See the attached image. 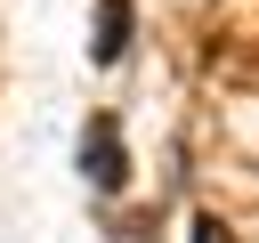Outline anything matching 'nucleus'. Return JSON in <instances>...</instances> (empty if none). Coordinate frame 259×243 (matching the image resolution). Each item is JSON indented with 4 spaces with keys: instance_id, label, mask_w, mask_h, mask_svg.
<instances>
[{
    "instance_id": "1",
    "label": "nucleus",
    "mask_w": 259,
    "mask_h": 243,
    "mask_svg": "<svg viewBox=\"0 0 259 243\" xmlns=\"http://www.w3.org/2000/svg\"><path fill=\"white\" fill-rule=\"evenodd\" d=\"M81 162H89V178H97V186H105V194H113V186H121V178H130V162H121V130H113V122H105V113H97V122H89V146H81Z\"/></svg>"
},
{
    "instance_id": "2",
    "label": "nucleus",
    "mask_w": 259,
    "mask_h": 243,
    "mask_svg": "<svg viewBox=\"0 0 259 243\" xmlns=\"http://www.w3.org/2000/svg\"><path fill=\"white\" fill-rule=\"evenodd\" d=\"M130 49V0H97V57Z\"/></svg>"
},
{
    "instance_id": "3",
    "label": "nucleus",
    "mask_w": 259,
    "mask_h": 243,
    "mask_svg": "<svg viewBox=\"0 0 259 243\" xmlns=\"http://www.w3.org/2000/svg\"><path fill=\"white\" fill-rule=\"evenodd\" d=\"M194 235H202V243H227V227H219V219H202V227H194Z\"/></svg>"
}]
</instances>
